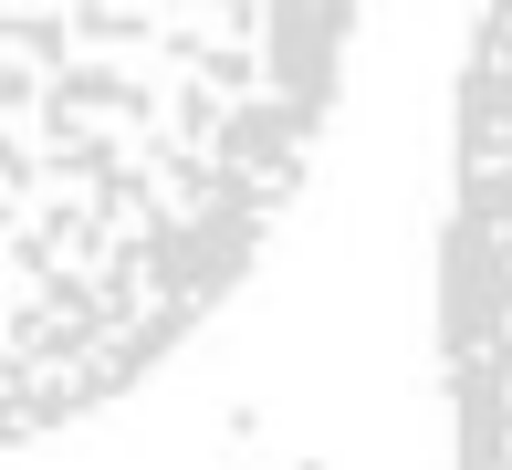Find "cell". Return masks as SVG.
Here are the masks:
<instances>
[{
    "label": "cell",
    "instance_id": "obj_1",
    "mask_svg": "<svg viewBox=\"0 0 512 470\" xmlns=\"http://www.w3.org/2000/svg\"><path fill=\"white\" fill-rule=\"evenodd\" d=\"M345 11H0V450L241 293L335 126Z\"/></svg>",
    "mask_w": 512,
    "mask_h": 470
}]
</instances>
